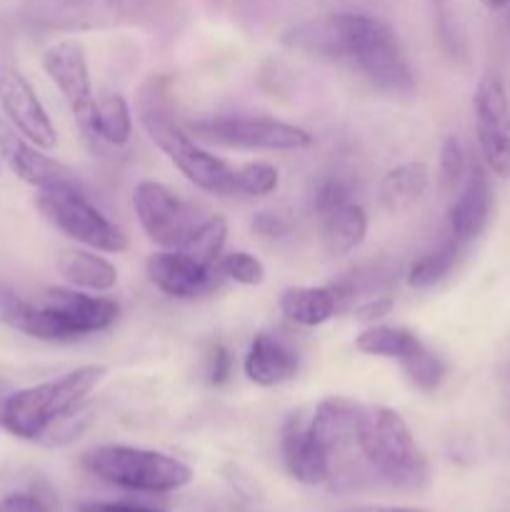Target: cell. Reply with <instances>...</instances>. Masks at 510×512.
Listing matches in <instances>:
<instances>
[{
    "label": "cell",
    "mask_w": 510,
    "mask_h": 512,
    "mask_svg": "<svg viewBox=\"0 0 510 512\" xmlns=\"http://www.w3.org/2000/svg\"><path fill=\"white\" fill-rule=\"evenodd\" d=\"M295 50L328 60H348L375 90L408 98L415 90L413 70L405 60L395 30L385 20L365 13H328L310 18L285 33Z\"/></svg>",
    "instance_id": "1"
},
{
    "label": "cell",
    "mask_w": 510,
    "mask_h": 512,
    "mask_svg": "<svg viewBox=\"0 0 510 512\" xmlns=\"http://www.w3.org/2000/svg\"><path fill=\"white\" fill-rule=\"evenodd\" d=\"M108 375L105 365H80L60 378L15 390L0 400V428L25 443L63 448L93 423L90 393Z\"/></svg>",
    "instance_id": "2"
},
{
    "label": "cell",
    "mask_w": 510,
    "mask_h": 512,
    "mask_svg": "<svg viewBox=\"0 0 510 512\" xmlns=\"http://www.w3.org/2000/svg\"><path fill=\"white\" fill-rule=\"evenodd\" d=\"M140 125L148 138L168 155L170 163L205 193L233 198L235 193V165L225 163L218 155L200 148L198 140L188 133L183 123L175 118L173 103H170L168 80L150 78L140 88L138 103H135Z\"/></svg>",
    "instance_id": "3"
},
{
    "label": "cell",
    "mask_w": 510,
    "mask_h": 512,
    "mask_svg": "<svg viewBox=\"0 0 510 512\" xmlns=\"http://www.w3.org/2000/svg\"><path fill=\"white\" fill-rule=\"evenodd\" d=\"M120 305L78 288H48L38 300H13L3 325L45 343H73L103 333L118 320Z\"/></svg>",
    "instance_id": "4"
},
{
    "label": "cell",
    "mask_w": 510,
    "mask_h": 512,
    "mask_svg": "<svg viewBox=\"0 0 510 512\" xmlns=\"http://www.w3.org/2000/svg\"><path fill=\"white\" fill-rule=\"evenodd\" d=\"M355 445L373 473L393 488L420 490L430 483L428 458L398 410L363 408Z\"/></svg>",
    "instance_id": "5"
},
{
    "label": "cell",
    "mask_w": 510,
    "mask_h": 512,
    "mask_svg": "<svg viewBox=\"0 0 510 512\" xmlns=\"http://www.w3.org/2000/svg\"><path fill=\"white\" fill-rule=\"evenodd\" d=\"M80 465L93 478L135 493H173L193 480V470L183 460L133 445H100L88 450Z\"/></svg>",
    "instance_id": "6"
},
{
    "label": "cell",
    "mask_w": 510,
    "mask_h": 512,
    "mask_svg": "<svg viewBox=\"0 0 510 512\" xmlns=\"http://www.w3.org/2000/svg\"><path fill=\"white\" fill-rule=\"evenodd\" d=\"M163 10L165 0H30L25 18L40 30L83 33L148 25Z\"/></svg>",
    "instance_id": "7"
},
{
    "label": "cell",
    "mask_w": 510,
    "mask_h": 512,
    "mask_svg": "<svg viewBox=\"0 0 510 512\" xmlns=\"http://www.w3.org/2000/svg\"><path fill=\"white\" fill-rule=\"evenodd\" d=\"M35 208L55 230L85 248L98 250V253H123L128 248V235L118 225L110 223L98 205L90 203L83 185L38 190Z\"/></svg>",
    "instance_id": "8"
},
{
    "label": "cell",
    "mask_w": 510,
    "mask_h": 512,
    "mask_svg": "<svg viewBox=\"0 0 510 512\" xmlns=\"http://www.w3.org/2000/svg\"><path fill=\"white\" fill-rule=\"evenodd\" d=\"M188 133L195 140L220 145L235 150H305L313 145V135L293 123H283L275 118H240V115H223V118H200L185 123Z\"/></svg>",
    "instance_id": "9"
},
{
    "label": "cell",
    "mask_w": 510,
    "mask_h": 512,
    "mask_svg": "<svg viewBox=\"0 0 510 512\" xmlns=\"http://www.w3.org/2000/svg\"><path fill=\"white\" fill-rule=\"evenodd\" d=\"M133 208L150 243L163 250L183 248L185 240L205 220L193 203L175 195L158 180H140L135 185Z\"/></svg>",
    "instance_id": "10"
},
{
    "label": "cell",
    "mask_w": 510,
    "mask_h": 512,
    "mask_svg": "<svg viewBox=\"0 0 510 512\" xmlns=\"http://www.w3.org/2000/svg\"><path fill=\"white\" fill-rule=\"evenodd\" d=\"M475 138L490 173L510 178V98L495 73L480 78L473 95Z\"/></svg>",
    "instance_id": "11"
},
{
    "label": "cell",
    "mask_w": 510,
    "mask_h": 512,
    "mask_svg": "<svg viewBox=\"0 0 510 512\" xmlns=\"http://www.w3.org/2000/svg\"><path fill=\"white\" fill-rule=\"evenodd\" d=\"M0 108L25 140L43 150H53L58 145V130L48 110L3 48H0Z\"/></svg>",
    "instance_id": "12"
},
{
    "label": "cell",
    "mask_w": 510,
    "mask_h": 512,
    "mask_svg": "<svg viewBox=\"0 0 510 512\" xmlns=\"http://www.w3.org/2000/svg\"><path fill=\"white\" fill-rule=\"evenodd\" d=\"M43 68L48 78L55 83V88L60 90V95L68 100L80 130L85 133L90 118H93L95 98L93 83H90L88 55H85L83 43L75 38L58 40V43L45 50Z\"/></svg>",
    "instance_id": "13"
},
{
    "label": "cell",
    "mask_w": 510,
    "mask_h": 512,
    "mask_svg": "<svg viewBox=\"0 0 510 512\" xmlns=\"http://www.w3.org/2000/svg\"><path fill=\"white\" fill-rule=\"evenodd\" d=\"M0 160H5V165L35 190L78 188V185H83L68 165L45 155L43 148L25 140L13 125L5 123H0Z\"/></svg>",
    "instance_id": "14"
},
{
    "label": "cell",
    "mask_w": 510,
    "mask_h": 512,
    "mask_svg": "<svg viewBox=\"0 0 510 512\" xmlns=\"http://www.w3.org/2000/svg\"><path fill=\"white\" fill-rule=\"evenodd\" d=\"M145 270H148L150 283L160 293L178 300H193L200 298V295H208L210 290H215L218 280L223 278L218 268L198 263L195 258L185 255L183 250H160V253H153L148 263H145Z\"/></svg>",
    "instance_id": "15"
},
{
    "label": "cell",
    "mask_w": 510,
    "mask_h": 512,
    "mask_svg": "<svg viewBox=\"0 0 510 512\" xmlns=\"http://www.w3.org/2000/svg\"><path fill=\"white\" fill-rule=\"evenodd\" d=\"M280 453H283L285 470L298 483L315 488L333 478V458L313 435L308 420L300 415L285 423L280 435Z\"/></svg>",
    "instance_id": "16"
},
{
    "label": "cell",
    "mask_w": 510,
    "mask_h": 512,
    "mask_svg": "<svg viewBox=\"0 0 510 512\" xmlns=\"http://www.w3.org/2000/svg\"><path fill=\"white\" fill-rule=\"evenodd\" d=\"M493 210V193H490V180L480 163H470L458 195L448 210V233L460 243V248L473 243L485 230Z\"/></svg>",
    "instance_id": "17"
},
{
    "label": "cell",
    "mask_w": 510,
    "mask_h": 512,
    "mask_svg": "<svg viewBox=\"0 0 510 512\" xmlns=\"http://www.w3.org/2000/svg\"><path fill=\"white\" fill-rule=\"evenodd\" d=\"M243 370L250 383L260 385V388H275V385H283L295 378L298 355L273 335L258 333L248 345Z\"/></svg>",
    "instance_id": "18"
},
{
    "label": "cell",
    "mask_w": 510,
    "mask_h": 512,
    "mask_svg": "<svg viewBox=\"0 0 510 512\" xmlns=\"http://www.w3.org/2000/svg\"><path fill=\"white\" fill-rule=\"evenodd\" d=\"M360 418H363V405L348 398H325L320 400L315 413L308 418L310 430L320 440L325 450L333 458L335 450L345 445H355L358 438Z\"/></svg>",
    "instance_id": "19"
},
{
    "label": "cell",
    "mask_w": 510,
    "mask_h": 512,
    "mask_svg": "<svg viewBox=\"0 0 510 512\" xmlns=\"http://www.w3.org/2000/svg\"><path fill=\"white\" fill-rule=\"evenodd\" d=\"M428 185H430V170L425 163H420V160H410V163L395 165V168H390L388 173L380 178V185H378L380 208L390 215L405 213V210H410L420 198H423Z\"/></svg>",
    "instance_id": "20"
},
{
    "label": "cell",
    "mask_w": 510,
    "mask_h": 512,
    "mask_svg": "<svg viewBox=\"0 0 510 512\" xmlns=\"http://www.w3.org/2000/svg\"><path fill=\"white\" fill-rule=\"evenodd\" d=\"M58 273L65 283L88 293H108L118 285V268L108 258L98 255V250L73 248L63 250L58 258Z\"/></svg>",
    "instance_id": "21"
},
{
    "label": "cell",
    "mask_w": 510,
    "mask_h": 512,
    "mask_svg": "<svg viewBox=\"0 0 510 512\" xmlns=\"http://www.w3.org/2000/svg\"><path fill=\"white\" fill-rule=\"evenodd\" d=\"M320 233H323V248L330 258H343L360 248L368 235V213L360 203L340 205L320 218Z\"/></svg>",
    "instance_id": "22"
},
{
    "label": "cell",
    "mask_w": 510,
    "mask_h": 512,
    "mask_svg": "<svg viewBox=\"0 0 510 512\" xmlns=\"http://www.w3.org/2000/svg\"><path fill=\"white\" fill-rule=\"evenodd\" d=\"M280 313L295 325L303 328H318V325L328 323L335 313V295L330 285H298V288H288L280 295Z\"/></svg>",
    "instance_id": "23"
},
{
    "label": "cell",
    "mask_w": 510,
    "mask_h": 512,
    "mask_svg": "<svg viewBox=\"0 0 510 512\" xmlns=\"http://www.w3.org/2000/svg\"><path fill=\"white\" fill-rule=\"evenodd\" d=\"M85 135L110 148H123L133 138V110L120 93H108L95 100L93 118H90Z\"/></svg>",
    "instance_id": "24"
},
{
    "label": "cell",
    "mask_w": 510,
    "mask_h": 512,
    "mask_svg": "<svg viewBox=\"0 0 510 512\" xmlns=\"http://www.w3.org/2000/svg\"><path fill=\"white\" fill-rule=\"evenodd\" d=\"M355 348L373 358L398 360L400 365L423 348V340L400 325H370L355 338Z\"/></svg>",
    "instance_id": "25"
},
{
    "label": "cell",
    "mask_w": 510,
    "mask_h": 512,
    "mask_svg": "<svg viewBox=\"0 0 510 512\" xmlns=\"http://www.w3.org/2000/svg\"><path fill=\"white\" fill-rule=\"evenodd\" d=\"M460 255V243L453 238V235H445L440 240L438 248L428 250L423 258L415 260L408 268V275H405V283L415 290H428L433 285H438L440 280H445V275L455 268Z\"/></svg>",
    "instance_id": "26"
},
{
    "label": "cell",
    "mask_w": 510,
    "mask_h": 512,
    "mask_svg": "<svg viewBox=\"0 0 510 512\" xmlns=\"http://www.w3.org/2000/svg\"><path fill=\"white\" fill-rule=\"evenodd\" d=\"M225 240H228V223L220 215H210L205 218L198 228L193 230L188 240H185L183 250L185 255L195 258L198 263L210 265V268H218V260L223 255Z\"/></svg>",
    "instance_id": "27"
},
{
    "label": "cell",
    "mask_w": 510,
    "mask_h": 512,
    "mask_svg": "<svg viewBox=\"0 0 510 512\" xmlns=\"http://www.w3.org/2000/svg\"><path fill=\"white\" fill-rule=\"evenodd\" d=\"M235 193L243 198H265L273 195L280 185V173L275 165L253 160V163H240L233 168Z\"/></svg>",
    "instance_id": "28"
},
{
    "label": "cell",
    "mask_w": 510,
    "mask_h": 512,
    "mask_svg": "<svg viewBox=\"0 0 510 512\" xmlns=\"http://www.w3.org/2000/svg\"><path fill=\"white\" fill-rule=\"evenodd\" d=\"M465 173H468V160H465V150L455 135H448L440 145V160H438V188L443 195H453L463 183Z\"/></svg>",
    "instance_id": "29"
},
{
    "label": "cell",
    "mask_w": 510,
    "mask_h": 512,
    "mask_svg": "<svg viewBox=\"0 0 510 512\" xmlns=\"http://www.w3.org/2000/svg\"><path fill=\"white\" fill-rule=\"evenodd\" d=\"M403 370L410 378V383H413L415 388L423 390V393H433V390H438L445 378L443 360H440L428 345H423L418 353L410 355V358L403 363Z\"/></svg>",
    "instance_id": "30"
},
{
    "label": "cell",
    "mask_w": 510,
    "mask_h": 512,
    "mask_svg": "<svg viewBox=\"0 0 510 512\" xmlns=\"http://www.w3.org/2000/svg\"><path fill=\"white\" fill-rule=\"evenodd\" d=\"M218 273L233 283L250 288V285H260L265 280V265L258 255L248 253V250H233V253L220 255Z\"/></svg>",
    "instance_id": "31"
},
{
    "label": "cell",
    "mask_w": 510,
    "mask_h": 512,
    "mask_svg": "<svg viewBox=\"0 0 510 512\" xmlns=\"http://www.w3.org/2000/svg\"><path fill=\"white\" fill-rule=\"evenodd\" d=\"M353 200V193H350V185L345 180L335 178H323L318 185H315V193H313V210L318 213V218L328 215L330 210L340 208V205L350 203Z\"/></svg>",
    "instance_id": "32"
},
{
    "label": "cell",
    "mask_w": 510,
    "mask_h": 512,
    "mask_svg": "<svg viewBox=\"0 0 510 512\" xmlns=\"http://www.w3.org/2000/svg\"><path fill=\"white\" fill-rule=\"evenodd\" d=\"M250 230L263 240H283L293 230V220L285 218L283 213H275V210H260L250 220Z\"/></svg>",
    "instance_id": "33"
},
{
    "label": "cell",
    "mask_w": 510,
    "mask_h": 512,
    "mask_svg": "<svg viewBox=\"0 0 510 512\" xmlns=\"http://www.w3.org/2000/svg\"><path fill=\"white\" fill-rule=\"evenodd\" d=\"M205 375H208V383L215 385V388L228 385L230 378H233V355L223 343L210 345L208 360H205Z\"/></svg>",
    "instance_id": "34"
},
{
    "label": "cell",
    "mask_w": 510,
    "mask_h": 512,
    "mask_svg": "<svg viewBox=\"0 0 510 512\" xmlns=\"http://www.w3.org/2000/svg\"><path fill=\"white\" fill-rule=\"evenodd\" d=\"M0 512H58V508L45 495L20 490V493H10L0 498Z\"/></svg>",
    "instance_id": "35"
},
{
    "label": "cell",
    "mask_w": 510,
    "mask_h": 512,
    "mask_svg": "<svg viewBox=\"0 0 510 512\" xmlns=\"http://www.w3.org/2000/svg\"><path fill=\"white\" fill-rule=\"evenodd\" d=\"M393 305H395V298L390 293L388 295H373V298L360 300V303L353 308V315H355V320H360V323L375 325L378 320H383L385 315H390Z\"/></svg>",
    "instance_id": "36"
},
{
    "label": "cell",
    "mask_w": 510,
    "mask_h": 512,
    "mask_svg": "<svg viewBox=\"0 0 510 512\" xmlns=\"http://www.w3.org/2000/svg\"><path fill=\"white\" fill-rule=\"evenodd\" d=\"M78 512H168L160 508H150L143 503H110V500H90L80 503Z\"/></svg>",
    "instance_id": "37"
},
{
    "label": "cell",
    "mask_w": 510,
    "mask_h": 512,
    "mask_svg": "<svg viewBox=\"0 0 510 512\" xmlns=\"http://www.w3.org/2000/svg\"><path fill=\"white\" fill-rule=\"evenodd\" d=\"M343 512H428L423 508H395V505H363V508H350Z\"/></svg>",
    "instance_id": "38"
},
{
    "label": "cell",
    "mask_w": 510,
    "mask_h": 512,
    "mask_svg": "<svg viewBox=\"0 0 510 512\" xmlns=\"http://www.w3.org/2000/svg\"><path fill=\"white\" fill-rule=\"evenodd\" d=\"M483 5L488 10H503L505 5H510V0H483Z\"/></svg>",
    "instance_id": "39"
}]
</instances>
